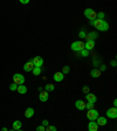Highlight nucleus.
<instances>
[{"label": "nucleus", "instance_id": "obj_4", "mask_svg": "<svg viewBox=\"0 0 117 131\" xmlns=\"http://www.w3.org/2000/svg\"><path fill=\"white\" fill-rule=\"evenodd\" d=\"M100 117V115H98V111L96 109H90L88 110L87 112V118L91 122V121H96L97 118Z\"/></svg>", "mask_w": 117, "mask_h": 131}, {"label": "nucleus", "instance_id": "obj_9", "mask_svg": "<svg viewBox=\"0 0 117 131\" xmlns=\"http://www.w3.org/2000/svg\"><path fill=\"white\" fill-rule=\"evenodd\" d=\"M86 100H87L88 102H90V103H95L96 101H97V97H96L95 94H86Z\"/></svg>", "mask_w": 117, "mask_h": 131}, {"label": "nucleus", "instance_id": "obj_12", "mask_svg": "<svg viewBox=\"0 0 117 131\" xmlns=\"http://www.w3.org/2000/svg\"><path fill=\"white\" fill-rule=\"evenodd\" d=\"M94 47H95V41L94 40H89L84 43V49H87L88 52L91 50V49H94Z\"/></svg>", "mask_w": 117, "mask_h": 131}, {"label": "nucleus", "instance_id": "obj_14", "mask_svg": "<svg viewBox=\"0 0 117 131\" xmlns=\"http://www.w3.org/2000/svg\"><path fill=\"white\" fill-rule=\"evenodd\" d=\"M63 79H65V75H63L61 71H57V73L54 74V81L55 82H61V81H63Z\"/></svg>", "mask_w": 117, "mask_h": 131}, {"label": "nucleus", "instance_id": "obj_37", "mask_svg": "<svg viewBox=\"0 0 117 131\" xmlns=\"http://www.w3.org/2000/svg\"><path fill=\"white\" fill-rule=\"evenodd\" d=\"M18 131H22V130H21V129H20V130H18Z\"/></svg>", "mask_w": 117, "mask_h": 131}, {"label": "nucleus", "instance_id": "obj_25", "mask_svg": "<svg viewBox=\"0 0 117 131\" xmlns=\"http://www.w3.org/2000/svg\"><path fill=\"white\" fill-rule=\"evenodd\" d=\"M94 105H95V103H90V102H88V103H86V108H87L88 110H90V109H94Z\"/></svg>", "mask_w": 117, "mask_h": 131}, {"label": "nucleus", "instance_id": "obj_36", "mask_svg": "<svg viewBox=\"0 0 117 131\" xmlns=\"http://www.w3.org/2000/svg\"><path fill=\"white\" fill-rule=\"evenodd\" d=\"M8 131H15V130H13V129H12V130H8Z\"/></svg>", "mask_w": 117, "mask_h": 131}, {"label": "nucleus", "instance_id": "obj_3", "mask_svg": "<svg viewBox=\"0 0 117 131\" xmlns=\"http://www.w3.org/2000/svg\"><path fill=\"white\" fill-rule=\"evenodd\" d=\"M71 50H74V52H81L82 49H84V43L82 42V41H75V42H73L71 43Z\"/></svg>", "mask_w": 117, "mask_h": 131}, {"label": "nucleus", "instance_id": "obj_28", "mask_svg": "<svg viewBox=\"0 0 117 131\" xmlns=\"http://www.w3.org/2000/svg\"><path fill=\"white\" fill-rule=\"evenodd\" d=\"M41 125L46 128V126H48V125H49V122H48L47 119H44V121H42V124H41Z\"/></svg>", "mask_w": 117, "mask_h": 131}, {"label": "nucleus", "instance_id": "obj_21", "mask_svg": "<svg viewBox=\"0 0 117 131\" xmlns=\"http://www.w3.org/2000/svg\"><path fill=\"white\" fill-rule=\"evenodd\" d=\"M33 75H35V76H39V75H40L41 74V68H38V67H34V68H33Z\"/></svg>", "mask_w": 117, "mask_h": 131}, {"label": "nucleus", "instance_id": "obj_18", "mask_svg": "<svg viewBox=\"0 0 117 131\" xmlns=\"http://www.w3.org/2000/svg\"><path fill=\"white\" fill-rule=\"evenodd\" d=\"M13 130H15V131H18V130H20L21 129V126H22V123L20 122V121H14L13 122Z\"/></svg>", "mask_w": 117, "mask_h": 131}, {"label": "nucleus", "instance_id": "obj_23", "mask_svg": "<svg viewBox=\"0 0 117 131\" xmlns=\"http://www.w3.org/2000/svg\"><path fill=\"white\" fill-rule=\"evenodd\" d=\"M70 71V68H69V66H63V68H62V71L61 73L63 74V75H67V74Z\"/></svg>", "mask_w": 117, "mask_h": 131}, {"label": "nucleus", "instance_id": "obj_35", "mask_svg": "<svg viewBox=\"0 0 117 131\" xmlns=\"http://www.w3.org/2000/svg\"><path fill=\"white\" fill-rule=\"evenodd\" d=\"M1 131H8V129L7 128H3L1 129Z\"/></svg>", "mask_w": 117, "mask_h": 131}, {"label": "nucleus", "instance_id": "obj_31", "mask_svg": "<svg viewBox=\"0 0 117 131\" xmlns=\"http://www.w3.org/2000/svg\"><path fill=\"white\" fill-rule=\"evenodd\" d=\"M83 91H84L86 94H88V93H89V88H88V87H84V88H83Z\"/></svg>", "mask_w": 117, "mask_h": 131}, {"label": "nucleus", "instance_id": "obj_30", "mask_svg": "<svg viewBox=\"0 0 117 131\" xmlns=\"http://www.w3.org/2000/svg\"><path fill=\"white\" fill-rule=\"evenodd\" d=\"M36 131H46V129H45V126L39 125L38 128H36Z\"/></svg>", "mask_w": 117, "mask_h": 131}, {"label": "nucleus", "instance_id": "obj_6", "mask_svg": "<svg viewBox=\"0 0 117 131\" xmlns=\"http://www.w3.org/2000/svg\"><path fill=\"white\" fill-rule=\"evenodd\" d=\"M105 115H107V117H108V118L116 119V118H117V109H116V108H110V109L107 110Z\"/></svg>", "mask_w": 117, "mask_h": 131}, {"label": "nucleus", "instance_id": "obj_7", "mask_svg": "<svg viewBox=\"0 0 117 131\" xmlns=\"http://www.w3.org/2000/svg\"><path fill=\"white\" fill-rule=\"evenodd\" d=\"M32 62H33V66L34 67H38V68H41L42 66H44V59L41 56H35L34 59L32 60Z\"/></svg>", "mask_w": 117, "mask_h": 131}, {"label": "nucleus", "instance_id": "obj_10", "mask_svg": "<svg viewBox=\"0 0 117 131\" xmlns=\"http://www.w3.org/2000/svg\"><path fill=\"white\" fill-rule=\"evenodd\" d=\"M98 130V125L95 121H91L88 124V131H97Z\"/></svg>", "mask_w": 117, "mask_h": 131}, {"label": "nucleus", "instance_id": "obj_16", "mask_svg": "<svg viewBox=\"0 0 117 131\" xmlns=\"http://www.w3.org/2000/svg\"><path fill=\"white\" fill-rule=\"evenodd\" d=\"M16 91H18L19 94H21V95H24V94L27 93V87H26V85H24V84L18 85V88H16Z\"/></svg>", "mask_w": 117, "mask_h": 131}, {"label": "nucleus", "instance_id": "obj_13", "mask_svg": "<svg viewBox=\"0 0 117 131\" xmlns=\"http://www.w3.org/2000/svg\"><path fill=\"white\" fill-rule=\"evenodd\" d=\"M34 114H35V111H34L33 108H27L25 110V117L26 118H32L34 116Z\"/></svg>", "mask_w": 117, "mask_h": 131}, {"label": "nucleus", "instance_id": "obj_19", "mask_svg": "<svg viewBox=\"0 0 117 131\" xmlns=\"http://www.w3.org/2000/svg\"><path fill=\"white\" fill-rule=\"evenodd\" d=\"M90 75H91V77H94V79H97V77L101 75V70H98V69H93V70L90 71Z\"/></svg>", "mask_w": 117, "mask_h": 131}, {"label": "nucleus", "instance_id": "obj_11", "mask_svg": "<svg viewBox=\"0 0 117 131\" xmlns=\"http://www.w3.org/2000/svg\"><path fill=\"white\" fill-rule=\"evenodd\" d=\"M75 108L79 110H83L86 109V103L84 101H82V100H77L76 102H75Z\"/></svg>", "mask_w": 117, "mask_h": 131}, {"label": "nucleus", "instance_id": "obj_22", "mask_svg": "<svg viewBox=\"0 0 117 131\" xmlns=\"http://www.w3.org/2000/svg\"><path fill=\"white\" fill-rule=\"evenodd\" d=\"M79 55L80 56H83V57H87L89 55V52H88L87 49H82L81 52H79Z\"/></svg>", "mask_w": 117, "mask_h": 131}, {"label": "nucleus", "instance_id": "obj_20", "mask_svg": "<svg viewBox=\"0 0 117 131\" xmlns=\"http://www.w3.org/2000/svg\"><path fill=\"white\" fill-rule=\"evenodd\" d=\"M45 91H47V93H52V91H54V84H52V83L46 84L45 85Z\"/></svg>", "mask_w": 117, "mask_h": 131}, {"label": "nucleus", "instance_id": "obj_26", "mask_svg": "<svg viewBox=\"0 0 117 131\" xmlns=\"http://www.w3.org/2000/svg\"><path fill=\"white\" fill-rule=\"evenodd\" d=\"M46 131H56V128L53 125H48L46 126Z\"/></svg>", "mask_w": 117, "mask_h": 131}, {"label": "nucleus", "instance_id": "obj_17", "mask_svg": "<svg viewBox=\"0 0 117 131\" xmlns=\"http://www.w3.org/2000/svg\"><path fill=\"white\" fill-rule=\"evenodd\" d=\"M96 121H97L96 123H97L98 126H100V125H101V126H104V125H107V123H108V122H107V118H105V117H98Z\"/></svg>", "mask_w": 117, "mask_h": 131}, {"label": "nucleus", "instance_id": "obj_8", "mask_svg": "<svg viewBox=\"0 0 117 131\" xmlns=\"http://www.w3.org/2000/svg\"><path fill=\"white\" fill-rule=\"evenodd\" d=\"M49 98V93H47V91H40V95H39V100H40L41 102H47Z\"/></svg>", "mask_w": 117, "mask_h": 131}, {"label": "nucleus", "instance_id": "obj_15", "mask_svg": "<svg viewBox=\"0 0 117 131\" xmlns=\"http://www.w3.org/2000/svg\"><path fill=\"white\" fill-rule=\"evenodd\" d=\"M33 68H34V66H33L32 61H28V62H26V63H25V66H24V70L25 71H32Z\"/></svg>", "mask_w": 117, "mask_h": 131}, {"label": "nucleus", "instance_id": "obj_33", "mask_svg": "<svg viewBox=\"0 0 117 131\" xmlns=\"http://www.w3.org/2000/svg\"><path fill=\"white\" fill-rule=\"evenodd\" d=\"M111 66H112V67H116V61H115V60L111 61Z\"/></svg>", "mask_w": 117, "mask_h": 131}, {"label": "nucleus", "instance_id": "obj_34", "mask_svg": "<svg viewBox=\"0 0 117 131\" xmlns=\"http://www.w3.org/2000/svg\"><path fill=\"white\" fill-rule=\"evenodd\" d=\"M117 105V100H114V108H116Z\"/></svg>", "mask_w": 117, "mask_h": 131}, {"label": "nucleus", "instance_id": "obj_32", "mask_svg": "<svg viewBox=\"0 0 117 131\" xmlns=\"http://www.w3.org/2000/svg\"><path fill=\"white\" fill-rule=\"evenodd\" d=\"M21 4H29V0H20Z\"/></svg>", "mask_w": 117, "mask_h": 131}, {"label": "nucleus", "instance_id": "obj_5", "mask_svg": "<svg viewBox=\"0 0 117 131\" xmlns=\"http://www.w3.org/2000/svg\"><path fill=\"white\" fill-rule=\"evenodd\" d=\"M13 83H15L16 85H21L25 83V77L21 74H14L13 75Z\"/></svg>", "mask_w": 117, "mask_h": 131}, {"label": "nucleus", "instance_id": "obj_27", "mask_svg": "<svg viewBox=\"0 0 117 131\" xmlns=\"http://www.w3.org/2000/svg\"><path fill=\"white\" fill-rule=\"evenodd\" d=\"M16 88H18V85L15 84V83H13V84L9 85V90H12V91H14V90H16Z\"/></svg>", "mask_w": 117, "mask_h": 131}, {"label": "nucleus", "instance_id": "obj_1", "mask_svg": "<svg viewBox=\"0 0 117 131\" xmlns=\"http://www.w3.org/2000/svg\"><path fill=\"white\" fill-rule=\"evenodd\" d=\"M90 25H93L94 27L100 32H107L109 29V24L105 20H100V19H95L94 21H90Z\"/></svg>", "mask_w": 117, "mask_h": 131}, {"label": "nucleus", "instance_id": "obj_2", "mask_svg": "<svg viewBox=\"0 0 117 131\" xmlns=\"http://www.w3.org/2000/svg\"><path fill=\"white\" fill-rule=\"evenodd\" d=\"M96 12L94 11L93 8H86L84 9V16L87 19H89V21H94L96 19Z\"/></svg>", "mask_w": 117, "mask_h": 131}, {"label": "nucleus", "instance_id": "obj_24", "mask_svg": "<svg viewBox=\"0 0 117 131\" xmlns=\"http://www.w3.org/2000/svg\"><path fill=\"white\" fill-rule=\"evenodd\" d=\"M104 16H105V14H104L103 12H98V13L96 14V19H100V20H104Z\"/></svg>", "mask_w": 117, "mask_h": 131}, {"label": "nucleus", "instance_id": "obj_29", "mask_svg": "<svg viewBox=\"0 0 117 131\" xmlns=\"http://www.w3.org/2000/svg\"><path fill=\"white\" fill-rule=\"evenodd\" d=\"M86 35H87V34H86L84 30H81V32L79 33V36H80V38H86Z\"/></svg>", "mask_w": 117, "mask_h": 131}]
</instances>
